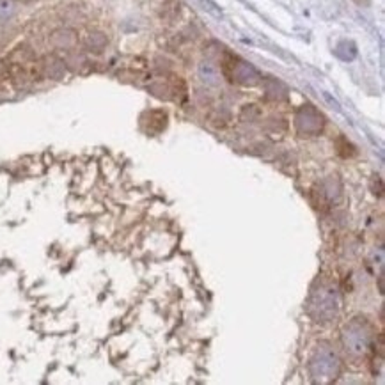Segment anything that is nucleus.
<instances>
[{
	"label": "nucleus",
	"instance_id": "obj_4",
	"mask_svg": "<svg viewBox=\"0 0 385 385\" xmlns=\"http://www.w3.org/2000/svg\"><path fill=\"white\" fill-rule=\"evenodd\" d=\"M225 73H227L229 80L241 85H255L261 78L254 66L238 57H231V61L225 62Z\"/></svg>",
	"mask_w": 385,
	"mask_h": 385
},
{
	"label": "nucleus",
	"instance_id": "obj_2",
	"mask_svg": "<svg viewBox=\"0 0 385 385\" xmlns=\"http://www.w3.org/2000/svg\"><path fill=\"white\" fill-rule=\"evenodd\" d=\"M341 360L328 343L318 344L309 360V377L314 384H328L340 377Z\"/></svg>",
	"mask_w": 385,
	"mask_h": 385
},
{
	"label": "nucleus",
	"instance_id": "obj_7",
	"mask_svg": "<svg viewBox=\"0 0 385 385\" xmlns=\"http://www.w3.org/2000/svg\"><path fill=\"white\" fill-rule=\"evenodd\" d=\"M199 76L206 84H217L218 82V71L211 62H201L199 64Z\"/></svg>",
	"mask_w": 385,
	"mask_h": 385
},
{
	"label": "nucleus",
	"instance_id": "obj_8",
	"mask_svg": "<svg viewBox=\"0 0 385 385\" xmlns=\"http://www.w3.org/2000/svg\"><path fill=\"white\" fill-rule=\"evenodd\" d=\"M105 38L102 34H92L91 38H89V48L94 50V52H99V50L105 46Z\"/></svg>",
	"mask_w": 385,
	"mask_h": 385
},
{
	"label": "nucleus",
	"instance_id": "obj_5",
	"mask_svg": "<svg viewBox=\"0 0 385 385\" xmlns=\"http://www.w3.org/2000/svg\"><path fill=\"white\" fill-rule=\"evenodd\" d=\"M295 125H297V130L302 135H318L323 130V115L313 105H304L297 112Z\"/></svg>",
	"mask_w": 385,
	"mask_h": 385
},
{
	"label": "nucleus",
	"instance_id": "obj_1",
	"mask_svg": "<svg viewBox=\"0 0 385 385\" xmlns=\"http://www.w3.org/2000/svg\"><path fill=\"white\" fill-rule=\"evenodd\" d=\"M341 297L340 290L332 281H318L307 302V313L318 323H328L340 314Z\"/></svg>",
	"mask_w": 385,
	"mask_h": 385
},
{
	"label": "nucleus",
	"instance_id": "obj_6",
	"mask_svg": "<svg viewBox=\"0 0 385 385\" xmlns=\"http://www.w3.org/2000/svg\"><path fill=\"white\" fill-rule=\"evenodd\" d=\"M336 55L341 61H354L357 57V46L351 41H341L336 46Z\"/></svg>",
	"mask_w": 385,
	"mask_h": 385
},
{
	"label": "nucleus",
	"instance_id": "obj_9",
	"mask_svg": "<svg viewBox=\"0 0 385 385\" xmlns=\"http://www.w3.org/2000/svg\"><path fill=\"white\" fill-rule=\"evenodd\" d=\"M201 2H202V6H204V9H206V11H210L215 18H222V11L214 4V2H211V0H201Z\"/></svg>",
	"mask_w": 385,
	"mask_h": 385
},
{
	"label": "nucleus",
	"instance_id": "obj_10",
	"mask_svg": "<svg viewBox=\"0 0 385 385\" xmlns=\"http://www.w3.org/2000/svg\"><path fill=\"white\" fill-rule=\"evenodd\" d=\"M9 11H11V4H9L8 0H0V15L6 16Z\"/></svg>",
	"mask_w": 385,
	"mask_h": 385
},
{
	"label": "nucleus",
	"instance_id": "obj_11",
	"mask_svg": "<svg viewBox=\"0 0 385 385\" xmlns=\"http://www.w3.org/2000/svg\"><path fill=\"white\" fill-rule=\"evenodd\" d=\"M23 2H29V0H23Z\"/></svg>",
	"mask_w": 385,
	"mask_h": 385
},
{
	"label": "nucleus",
	"instance_id": "obj_3",
	"mask_svg": "<svg viewBox=\"0 0 385 385\" xmlns=\"http://www.w3.org/2000/svg\"><path fill=\"white\" fill-rule=\"evenodd\" d=\"M373 341V327L366 318H354L343 328L344 350L351 357H363Z\"/></svg>",
	"mask_w": 385,
	"mask_h": 385
}]
</instances>
